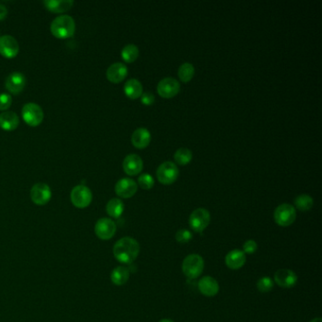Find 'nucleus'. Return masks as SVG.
Returning <instances> with one entry per match:
<instances>
[{
  "label": "nucleus",
  "instance_id": "nucleus-1",
  "mask_svg": "<svg viewBox=\"0 0 322 322\" xmlns=\"http://www.w3.org/2000/svg\"><path fill=\"white\" fill-rule=\"evenodd\" d=\"M114 255L122 264H132L139 255L140 245L133 237H123L114 244Z\"/></svg>",
  "mask_w": 322,
  "mask_h": 322
},
{
  "label": "nucleus",
  "instance_id": "nucleus-2",
  "mask_svg": "<svg viewBox=\"0 0 322 322\" xmlns=\"http://www.w3.org/2000/svg\"><path fill=\"white\" fill-rule=\"evenodd\" d=\"M50 30L52 34L60 39L69 38L74 35L76 30V23L70 15H60L52 21Z\"/></svg>",
  "mask_w": 322,
  "mask_h": 322
},
{
  "label": "nucleus",
  "instance_id": "nucleus-3",
  "mask_svg": "<svg viewBox=\"0 0 322 322\" xmlns=\"http://www.w3.org/2000/svg\"><path fill=\"white\" fill-rule=\"evenodd\" d=\"M204 260L199 254L186 256L182 262V272L188 279H197L203 272Z\"/></svg>",
  "mask_w": 322,
  "mask_h": 322
},
{
  "label": "nucleus",
  "instance_id": "nucleus-4",
  "mask_svg": "<svg viewBox=\"0 0 322 322\" xmlns=\"http://www.w3.org/2000/svg\"><path fill=\"white\" fill-rule=\"evenodd\" d=\"M296 218V209L291 204L283 203L275 209L274 220L279 226L288 227L293 224Z\"/></svg>",
  "mask_w": 322,
  "mask_h": 322
},
{
  "label": "nucleus",
  "instance_id": "nucleus-5",
  "mask_svg": "<svg viewBox=\"0 0 322 322\" xmlns=\"http://www.w3.org/2000/svg\"><path fill=\"white\" fill-rule=\"evenodd\" d=\"M180 174L179 168L173 161H164L157 168V179L162 184H171L178 179Z\"/></svg>",
  "mask_w": 322,
  "mask_h": 322
},
{
  "label": "nucleus",
  "instance_id": "nucleus-6",
  "mask_svg": "<svg viewBox=\"0 0 322 322\" xmlns=\"http://www.w3.org/2000/svg\"><path fill=\"white\" fill-rule=\"evenodd\" d=\"M70 199L73 205L77 208L83 209L88 207L93 199L92 191L85 185H77L70 194Z\"/></svg>",
  "mask_w": 322,
  "mask_h": 322
},
{
  "label": "nucleus",
  "instance_id": "nucleus-7",
  "mask_svg": "<svg viewBox=\"0 0 322 322\" xmlns=\"http://www.w3.org/2000/svg\"><path fill=\"white\" fill-rule=\"evenodd\" d=\"M211 221V215L208 210L198 208L194 210L190 215L189 225L196 233H201L208 227Z\"/></svg>",
  "mask_w": 322,
  "mask_h": 322
},
{
  "label": "nucleus",
  "instance_id": "nucleus-8",
  "mask_svg": "<svg viewBox=\"0 0 322 322\" xmlns=\"http://www.w3.org/2000/svg\"><path fill=\"white\" fill-rule=\"evenodd\" d=\"M22 116L26 123L31 127H36L42 123L44 119V112L38 104L29 102L23 106Z\"/></svg>",
  "mask_w": 322,
  "mask_h": 322
},
{
  "label": "nucleus",
  "instance_id": "nucleus-9",
  "mask_svg": "<svg viewBox=\"0 0 322 322\" xmlns=\"http://www.w3.org/2000/svg\"><path fill=\"white\" fill-rule=\"evenodd\" d=\"M95 233L99 239L110 240L116 233V224L111 218H100L95 223Z\"/></svg>",
  "mask_w": 322,
  "mask_h": 322
},
{
  "label": "nucleus",
  "instance_id": "nucleus-10",
  "mask_svg": "<svg viewBox=\"0 0 322 322\" xmlns=\"http://www.w3.org/2000/svg\"><path fill=\"white\" fill-rule=\"evenodd\" d=\"M51 189L47 183L38 182L30 190V199L36 205H46L51 199Z\"/></svg>",
  "mask_w": 322,
  "mask_h": 322
},
{
  "label": "nucleus",
  "instance_id": "nucleus-11",
  "mask_svg": "<svg viewBox=\"0 0 322 322\" xmlns=\"http://www.w3.org/2000/svg\"><path fill=\"white\" fill-rule=\"evenodd\" d=\"M180 84L174 78H164L161 80L157 85V92L163 98H171L179 94Z\"/></svg>",
  "mask_w": 322,
  "mask_h": 322
},
{
  "label": "nucleus",
  "instance_id": "nucleus-12",
  "mask_svg": "<svg viewBox=\"0 0 322 322\" xmlns=\"http://www.w3.org/2000/svg\"><path fill=\"white\" fill-rule=\"evenodd\" d=\"M138 185L137 183L130 178H123L120 179L115 184V193L118 197L123 199H130L135 195L137 192Z\"/></svg>",
  "mask_w": 322,
  "mask_h": 322
},
{
  "label": "nucleus",
  "instance_id": "nucleus-13",
  "mask_svg": "<svg viewBox=\"0 0 322 322\" xmlns=\"http://www.w3.org/2000/svg\"><path fill=\"white\" fill-rule=\"evenodd\" d=\"M19 51V45L16 39L11 35L0 36V54L6 58L15 57Z\"/></svg>",
  "mask_w": 322,
  "mask_h": 322
},
{
  "label": "nucleus",
  "instance_id": "nucleus-14",
  "mask_svg": "<svg viewBox=\"0 0 322 322\" xmlns=\"http://www.w3.org/2000/svg\"><path fill=\"white\" fill-rule=\"evenodd\" d=\"M274 281L281 287L291 288L297 284L298 276L291 269L282 268L275 272Z\"/></svg>",
  "mask_w": 322,
  "mask_h": 322
},
{
  "label": "nucleus",
  "instance_id": "nucleus-15",
  "mask_svg": "<svg viewBox=\"0 0 322 322\" xmlns=\"http://www.w3.org/2000/svg\"><path fill=\"white\" fill-rule=\"evenodd\" d=\"M142 158L137 154H129L123 161V169L128 175L135 176L143 170Z\"/></svg>",
  "mask_w": 322,
  "mask_h": 322
},
{
  "label": "nucleus",
  "instance_id": "nucleus-16",
  "mask_svg": "<svg viewBox=\"0 0 322 322\" xmlns=\"http://www.w3.org/2000/svg\"><path fill=\"white\" fill-rule=\"evenodd\" d=\"M5 85L12 94H19L26 85V77L21 72H12L6 79Z\"/></svg>",
  "mask_w": 322,
  "mask_h": 322
},
{
  "label": "nucleus",
  "instance_id": "nucleus-17",
  "mask_svg": "<svg viewBox=\"0 0 322 322\" xmlns=\"http://www.w3.org/2000/svg\"><path fill=\"white\" fill-rule=\"evenodd\" d=\"M128 75V67L122 63H114L108 67L106 76L107 79L113 82V83H118L122 81Z\"/></svg>",
  "mask_w": 322,
  "mask_h": 322
},
{
  "label": "nucleus",
  "instance_id": "nucleus-18",
  "mask_svg": "<svg viewBox=\"0 0 322 322\" xmlns=\"http://www.w3.org/2000/svg\"><path fill=\"white\" fill-rule=\"evenodd\" d=\"M199 290L200 293L206 297H214L219 291L218 281L211 276H205L199 280Z\"/></svg>",
  "mask_w": 322,
  "mask_h": 322
},
{
  "label": "nucleus",
  "instance_id": "nucleus-19",
  "mask_svg": "<svg viewBox=\"0 0 322 322\" xmlns=\"http://www.w3.org/2000/svg\"><path fill=\"white\" fill-rule=\"evenodd\" d=\"M152 140V134L146 128H138L133 132L132 135V143L137 149L147 148Z\"/></svg>",
  "mask_w": 322,
  "mask_h": 322
},
{
  "label": "nucleus",
  "instance_id": "nucleus-20",
  "mask_svg": "<svg viewBox=\"0 0 322 322\" xmlns=\"http://www.w3.org/2000/svg\"><path fill=\"white\" fill-rule=\"evenodd\" d=\"M225 262L229 268L237 270L246 264V254L240 249H234L226 255Z\"/></svg>",
  "mask_w": 322,
  "mask_h": 322
},
{
  "label": "nucleus",
  "instance_id": "nucleus-21",
  "mask_svg": "<svg viewBox=\"0 0 322 322\" xmlns=\"http://www.w3.org/2000/svg\"><path fill=\"white\" fill-rule=\"evenodd\" d=\"M19 125V117L14 112L8 111L0 114V128L5 131H13Z\"/></svg>",
  "mask_w": 322,
  "mask_h": 322
},
{
  "label": "nucleus",
  "instance_id": "nucleus-22",
  "mask_svg": "<svg viewBox=\"0 0 322 322\" xmlns=\"http://www.w3.org/2000/svg\"><path fill=\"white\" fill-rule=\"evenodd\" d=\"M124 92L129 98L136 99L142 95V83L136 79H131V80H127V82L125 83Z\"/></svg>",
  "mask_w": 322,
  "mask_h": 322
},
{
  "label": "nucleus",
  "instance_id": "nucleus-23",
  "mask_svg": "<svg viewBox=\"0 0 322 322\" xmlns=\"http://www.w3.org/2000/svg\"><path fill=\"white\" fill-rule=\"evenodd\" d=\"M47 9L53 12H64L70 10L74 4L73 0H47L44 2Z\"/></svg>",
  "mask_w": 322,
  "mask_h": 322
},
{
  "label": "nucleus",
  "instance_id": "nucleus-24",
  "mask_svg": "<svg viewBox=\"0 0 322 322\" xmlns=\"http://www.w3.org/2000/svg\"><path fill=\"white\" fill-rule=\"evenodd\" d=\"M130 271L128 268L124 266H117L112 271L111 280L115 285H123L129 281Z\"/></svg>",
  "mask_w": 322,
  "mask_h": 322
},
{
  "label": "nucleus",
  "instance_id": "nucleus-25",
  "mask_svg": "<svg viewBox=\"0 0 322 322\" xmlns=\"http://www.w3.org/2000/svg\"><path fill=\"white\" fill-rule=\"evenodd\" d=\"M106 211L107 214L112 218H120L124 212L123 201L119 199H112L109 200L106 205Z\"/></svg>",
  "mask_w": 322,
  "mask_h": 322
},
{
  "label": "nucleus",
  "instance_id": "nucleus-26",
  "mask_svg": "<svg viewBox=\"0 0 322 322\" xmlns=\"http://www.w3.org/2000/svg\"><path fill=\"white\" fill-rule=\"evenodd\" d=\"M138 56H139V48L133 44L126 45L121 51V57L126 63H133Z\"/></svg>",
  "mask_w": 322,
  "mask_h": 322
},
{
  "label": "nucleus",
  "instance_id": "nucleus-27",
  "mask_svg": "<svg viewBox=\"0 0 322 322\" xmlns=\"http://www.w3.org/2000/svg\"><path fill=\"white\" fill-rule=\"evenodd\" d=\"M195 74V67L190 63L182 64L178 70V75L182 82L190 81Z\"/></svg>",
  "mask_w": 322,
  "mask_h": 322
},
{
  "label": "nucleus",
  "instance_id": "nucleus-28",
  "mask_svg": "<svg viewBox=\"0 0 322 322\" xmlns=\"http://www.w3.org/2000/svg\"><path fill=\"white\" fill-rule=\"evenodd\" d=\"M313 205H314V200L312 197L307 194L300 195L295 199V206L302 212L309 211L312 208Z\"/></svg>",
  "mask_w": 322,
  "mask_h": 322
},
{
  "label": "nucleus",
  "instance_id": "nucleus-29",
  "mask_svg": "<svg viewBox=\"0 0 322 322\" xmlns=\"http://www.w3.org/2000/svg\"><path fill=\"white\" fill-rule=\"evenodd\" d=\"M193 158V153L189 149L186 148H180L177 150L174 154V160L180 165H184L189 163Z\"/></svg>",
  "mask_w": 322,
  "mask_h": 322
},
{
  "label": "nucleus",
  "instance_id": "nucleus-30",
  "mask_svg": "<svg viewBox=\"0 0 322 322\" xmlns=\"http://www.w3.org/2000/svg\"><path fill=\"white\" fill-rule=\"evenodd\" d=\"M274 287V282L268 277H263L257 282V288L262 293L270 292Z\"/></svg>",
  "mask_w": 322,
  "mask_h": 322
},
{
  "label": "nucleus",
  "instance_id": "nucleus-31",
  "mask_svg": "<svg viewBox=\"0 0 322 322\" xmlns=\"http://www.w3.org/2000/svg\"><path fill=\"white\" fill-rule=\"evenodd\" d=\"M154 182H155L154 178L152 177V175H150L148 173L142 174L138 178V183H139V185L142 187L143 189H152V187L154 186Z\"/></svg>",
  "mask_w": 322,
  "mask_h": 322
},
{
  "label": "nucleus",
  "instance_id": "nucleus-32",
  "mask_svg": "<svg viewBox=\"0 0 322 322\" xmlns=\"http://www.w3.org/2000/svg\"><path fill=\"white\" fill-rule=\"evenodd\" d=\"M192 233L186 230V229H181L180 231L177 232L176 234V240L177 242H179L180 244H185L188 243L190 240L192 239Z\"/></svg>",
  "mask_w": 322,
  "mask_h": 322
},
{
  "label": "nucleus",
  "instance_id": "nucleus-33",
  "mask_svg": "<svg viewBox=\"0 0 322 322\" xmlns=\"http://www.w3.org/2000/svg\"><path fill=\"white\" fill-rule=\"evenodd\" d=\"M12 102L11 95L7 94V93H2L0 94V110L5 111L10 108V105Z\"/></svg>",
  "mask_w": 322,
  "mask_h": 322
},
{
  "label": "nucleus",
  "instance_id": "nucleus-34",
  "mask_svg": "<svg viewBox=\"0 0 322 322\" xmlns=\"http://www.w3.org/2000/svg\"><path fill=\"white\" fill-rule=\"evenodd\" d=\"M258 248V245L254 240H247L243 245V252L245 254H253Z\"/></svg>",
  "mask_w": 322,
  "mask_h": 322
},
{
  "label": "nucleus",
  "instance_id": "nucleus-35",
  "mask_svg": "<svg viewBox=\"0 0 322 322\" xmlns=\"http://www.w3.org/2000/svg\"><path fill=\"white\" fill-rule=\"evenodd\" d=\"M141 101L143 104L150 105L153 104L155 101V96L152 94V92H145L141 95Z\"/></svg>",
  "mask_w": 322,
  "mask_h": 322
},
{
  "label": "nucleus",
  "instance_id": "nucleus-36",
  "mask_svg": "<svg viewBox=\"0 0 322 322\" xmlns=\"http://www.w3.org/2000/svg\"><path fill=\"white\" fill-rule=\"evenodd\" d=\"M8 13V10L6 8V6H4L3 4H0V20L4 19L6 17Z\"/></svg>",
  "mask_w": 322,
  "mask_h": 322
},
{
  "label": "nucleus",
  "instance_id": "nucleus-37",
  "mask_svg": "<svg viewBox=\"0 0 322 322\" xmlns=\"http://www.w3.org/2000/svg\"><path fill=\"white\" fill-rule=\"evenodd\" d=\"M311 322H322V320L321 318H317V319H314L313 321H311Z\"/></svg>",
  "mask_w": 322,
  "mask_h": 322
},
{
  "label": "nucleus",
  "instance_id": "nucleus-38",
  "mask_svg": "<svg viewBox=\"0 0 322 322\" xmlns=\"http://www.w3.org/2000/svg\"><path fill=\"white\" fill-rule=\"evenodd\" d=\"M159 322H174L173 321H171V320H161V321H160Z\"/></svg>",
  "mask_w": 322,
  "mask_h": 322
}]
</instances>
